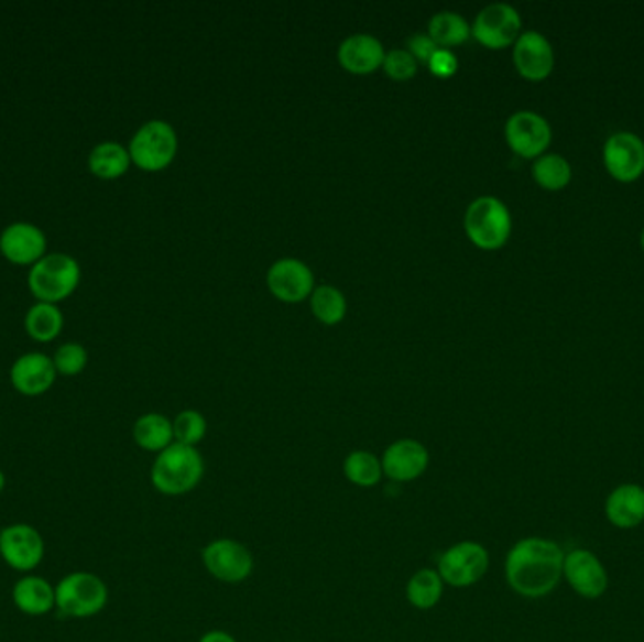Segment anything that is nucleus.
I'll use <instances>...</instances> for the list:
<instances>
[{"mask_svg": "<svg viewBox=\"0 0 644 642\" xmlns=\"http://www.w3.org/2000/svg\"><path fill=\"white\" fill-rule=\"evenodd\" d=\"M463 227L473 246L495 251L507 243L513 230V217L507 206L495 196H481L469 204Z\"/></svg>", "mask_w": 644, "mask_h": 642, "instance_id": "3", "label": "nucleus"}, {"mask_svg": "<svg viewBox=\"0 0 644 642\" xmlns=\"http://www.w3.org/2000/svg\"><path fill=\"white\" fill-rule=\"evenodd\" d=\"M383 68L386 76L396 81H407L415 78L418 63L407 50H392L384 55Z\"/></svg>", "mask_w": 644, "mask_h": 642, "instance_id": "32", "label": "nucleus"}, {"mask_svg": "<svg viewBox=\"0 0 644 642\" xmlns=\"http://www.w3.org/2000/svg\"><path fill=\"white\" fill-rule=\"evenodd\" d=\"M268 286L281 302L298 304L315 291V278L302 260L281 259L268 270Z\"/></svg>", "mask_w": 644, "mask_h": 642, "instance_id": "15", "label": "nucleus"}, {"mask_svg": "<svg viewBox=\"0 0 644 642\" xmlns=\"http://www.w3.org/2000/svg\"><path fill=\"white\" fill-rule=\"evenodd\" d=\"M4 488H7V475L2 474V469H0V493Z\"/></svg>", "mask_w": 644, "mask_h": 642, "instance_id": "36", "label": "nucleus"}, {"mask_svg": "<svg viewBox=\"0 0 644 642\" xmlns=\"http://www.w3.org/2000/svg\"><path fill=\"white\" fill-rule=\"evenodd\" d=\"M490 554L487 546L477 541H460L449 546L437 559L436 572L445 586L469 588L481 583L489 573Z\"/></svg>", "mask_w": 644, "mask_h": 642, "instance_id": "6", "label": "nucleus"}, {"mask_svg": "<svg viewBox=\"0 0 644 642\" xmlns=\"http://www.w3.org/2000/svg\"><path fill=\"white\" fill-rule=\"evenodd\" d=\"M383 44L371 34H352L341 42L338 50L339 65L352 74H371L383 66Z\"/></svg>", "mask_w": 644, "mask_h": 642, "instance_id": "20", "label": "nucleus"}, {"mask_svg": "<svg viewBox=\"0 0 644 642\" xmlns=\"http://www.w3.org/2000/svg\"><path fill=\"white\" fill-rule=\"evenodd\" d=\"M505 140L516 155L539 159L553 142V130L545 117L535 111H516L505 123Z\"/></svg>", "mask_w": 644, "mask_h": 642, "instance_id": "10", "label": "nucleus"}, {"mask_svg": "<svg viewBox=\"0 0 644 642\" xmlns=\"http://www.w3.org/2000/svg\"><path fill=\"white\" fill-rule=\"evenodd\" d=\"M641 247H643V251H644V228H643V232H641Z\"/></svg>", "mask_w": 644, "mask_h": 642, "instance_id": "37", "label": "nucleus"}, {"mask_svg": "<svg viewBox=\"0 0 644 642\" xmlns=\"http://www.w3.org/2000/svg\"><path fill=\"white\" fill-rule=\"evenodd\" d=\"M407 52L415 57L417 63H423V65L428 66L429 58L434 57V53L439 50L437 47L436 42L429 39L428 34L418 33L413 34L410 40H407Z\"/></svg>", "mask_w": 644, "mask_h": 642, "instance_id": "34", "label": "nucleus"}, {"mask_svg": "<svg viewBox=\"0 0 644 642\" xmlns=\"http://www.w3.org/2000/svg\"><path fill=\"white\" fill-rule=\"evenodd\" d=\"M381 464L384 477L396 482H413L428 471V448L417 439H397L386 447Z\"/></svg>", "mask_w": 644, "mask_h": 642, "instance_id": "14", "label": "nucleus"}, {"mask_svg": "<svg viewBox=\"0 0 644 642\" xmlns=\"http://www.w3.org/2000/svg\"><path fill=\"white\" fill-rule=\"evenodd\" d=\"M203 562L206 572L225 584L243 583L254 569L253 554L248 546L228 537L215 538L204 546Z\"/></svg>", "mask_w": 644, "mask_h": 642, "instance_id": "8", "label": "nucleus"}, {"mask_svg": "<svg viewBox=\"0 0 644 642\" xmlns=\"http://www.w3.org/2000/svg\"><path fill=\"white\" fill-rule=\"evenodd\" d=\"M428 68L437 78H450L458 70V58L450 50H437L434 57L429 58Z\"/></svg>", "mask_w": 644, "mask_h": 642, "instance_id": "33", "label": "nucleus"}, {"mask_svg": "<svg viewBox=\"0 0 644 642\" xmlns=\"http://www.w3.org/2000/svg\"><path fill=\"white\" fill-rule=\"evenodd\" d=\"M81 280L78 260L66 253L46 254L29 272V289L34 298L55 304L68 298Z\"/></svg>", "mask_w": 644, "mask_h": 642, "instance_id": "4", "label": "nucleus"}, {"mask_svg": "<svg viewBox=\"0 0 644 642\" xmlns=\"http://www.w3.org/2000/svg\"><path fill=\"white\" fill-rule=\"evenodd\" d=\"M132 437L138 447L148 450V453H163L174 443V428L172 421L161 413H148L134 422Z\"/></svg>", "mask_w": 644, "mask_h": 642, "instance_id": "22", "label": "nucleus"}, {"mask_svg": "<svg viewBox=\"0 0 644 642\" xmlns=\"http://www.w3.org/2000/svg\"><path fill=\"white\" fill-rule=\"evenodd\" d=\"M87 350H85L81 344H65L61 345L59 349L55 350L53 355V363H55V370L61 376L74 377L81 373L87 366Z\"/></svg>", "mask_w": 644, "mask_h": 642, "instance_id": "31", "label": "nucleus"}, {"mask_svg": "<svg viewBox=\"0 0 644 642\" xmlns=\"http://www.w3.org/2000/svg\"><path fill=\"white\" fill-rule=\"evenodd\" d=\"M204 471L206 466L198 448L174 442L156 455L151 466V485L156 492L176 498L193 492L200 485Z\"/></svg>", "mask_w": 644, "mask_h": 642, "instance_id": "2", "label": "nucleus"}, {"mask_svg": "<svg viewBox=\"0 0 644 642\" xmlns=\"http://www.w3.org/2000/svg\"><path fill=\"white\" fill-rule=\"evenodd\" d=\"M293 642H299V641H293Z\"/></svg>", "mask_w": 644, "mask_h": 642, "instance_id": "39", "label": "nucleus"}, {"mask_svg": "<svg viewBox=\"0 0 644 642\" xmlns=\"http://www.w3.org/2000/svg\"><path fill=\"white\" fill-rule=\"evenodd\" d=\"M65 326V317L59 305L39 302L25 315V330L34 341L47 344L59 336Z\"/></svg>", "mask_w": 644, "mask_h": 642, "instance_id": "24", "label": "nucleus"}, {"mask_svg": "<svg viewBox=\"0 0 644 642\" xmlns=\"http://www.w3.org/2000/svg\"><path fill=\"white\" fill-rule=\"evenodd\" d=\"M132 163L145 172H159L168 166L177 153V134L172 124L153 119L142 124L129 145Z\"/></svg>", "mask_w": 644, "mask_h": 642, "instance_id": "7", "label": "nucleus"}, {"mask_svg": "<svg viewBox=\"0 0 644 642\" xmlns=\"http://www.w3.org/2000/svg\"><path fill=\"white\" fill-rule=\"evenodd\" d=\"M607 172L620 183L637 182L644 174V142L633 132H614L603 145Z\"/></svg>", "mask_w": 644, "mask_h": 642, "instance_id": "12", "label": "nucleus"}, {"mask_svg": "<svg viewBox=\"0 0 644 642\" xmlns=\"http://www.w3.org/2000/svg\"><path fill=\"white\" fill-rule=\"evenodd\" d=\"M198 642H238V641H236L234 636L230 635V633H227V631L214 630V631H208V633H204V635L200 636V641H198Z\"/></svg>", "mask_w": 644, "mask_h": 642, "instance_id": "35", "label": "nucleus"}, {"mask_svg": "<svg viewBox=\"0 0 644 642\" xmlns=\"http://www.w3.org/2000/svg\"><path fill=\"white\" fill-rule=\"evenodd\" d=\"M0 533H2V530H0Z\"/></svg>", "mask_w": 644, "mask_h": 642, "instance_id": "38", "label": "nucleus"}, {"mask_svg": "<svg viewBox=\"0 0 644 642\" xmlns=\"http://www.w3.org/2000/svg\"><path fill=\"white\" fill-rule=\"evenodd\" d=\"M46 233L33 222H12L0 233V253L18 266H34L46 257Z\"/></svg>", "mask_w": 644, "mask_h": 642, "instance_id": "17", "label": "nucleus"}, {"mask_svg": "<svg viewBox=\"0 0 644 642\" xmlns=\"http://www.w3.org/2000/svg\"><path fill=\"white\" fill-rule=\"evenodd\" d=\"M513 61L522 78L543 81L554 70L553 44L537 31H526L514 42Z\"/></svg>", "mask_w": 644, "mask_h": 642, "instance_id": "16", "label": "nucleus"}, {"mask_svg": "<svg viewBox=\"0 0 644 642\" xmlns=\"http://www.w3.org/2000/svg\"><path fill=\"white\" fill-rule=\"evenodd\" d=\"M445 583L436 569H418L405 586V597L418 610L434 609L443 599Z\"/></svg>", "mask_w": 644, "mask_h": 642, "instance_id": "25", "label": "nucleus"}, {"mask_svg": "<svg viewBox=\"0 0 644 642\" xmlns=\"http://www.w3.org/2000/svg\"><path fill=\"white\" fill-rule=\"evenodd\" d=\"M108 586L95 573H70L55 586V607L65 617H97L108 605Z\"/></svg>", "mask_w": 644, "mask_h": 642, "instance_id": "5", "label": "nucleus"}, {"mask_svg": "<svg viewBox=\"0 0 644 642\" xmlns=\"http://www.w3.org/2000/svg\"><path fill=\"white\" fill-rule=\"evenodd\" d=\"M57 379L53 358L42 352H26L13 362L10 381L23 396H42Z\"/></svg>", "mask_w": 644, "mask_h": 642, "instance_id": "18", "label": "nucleus"}, {"mask_svg": "<svg viewBox=\"0 0 644 642\" xmlns=\"http://www.w3.org/2000/svg\"><path fill=\"white\" fill-rule=\"evenodd\" d=\"M522 31L521 13L511 4L494 2L477 13L471 34L477 42L489 50H503L514 46Z\"/></svg>", "mask_w": 644, "mask_h": 642, "instance_id": "9", "label": "nucleus"}, {"mask_svg": "<svg viewBox=\"0 0 644 642\" xmlns=\"http://www.w3.org/2000/svg\"><path fill=\"white\" fill-rule=\"evenodd\" d=\"M44 554L46 543L33 525L12 524L0 533V556L15 572H33L42 564Z\"/></svg>", "mask_w": 644, "mask_h": 642, "instance_id": "11", "label": "nucleus"}, {"mask_svg": "<svg viewBox=\"0 0 644 642\" xmlns=\"http://www.w3.org/2000/svg\"><path fill=\"white\" fill-rule=\"evenodd\" d=\"M131 153L118 142L95 145L89 155V170L100 179H116L131 168Z\"/></svg>", "mask_w": 644, "mask_h": 642, "instance_id": "23", "label": "nucleus"}, {"mask_svg": "<svg viewBox=\"0 0 644 642\" xmlns=\"http://www.w3.org/2000/svg\"><path fill=\"white\" fill-rule=\"evenodd\" d=\"M532 175L539 187L547 191H561L571 182V164L566 156L558 153H545L539 159H535Z\"/></svg>", "mask_w": 644, "mask_h": 642, "instance_id": "28", "label": "nucleus"}, {"mask_svg": "<svg viewBox=\"0 0 644 642\" xmlns=\"http://www.w3.org/2000/svg\"><path fill=\"white\" fill-rule=\"evenodd\" d=\"M172 428H174V442L196 447L206 437L208 422L203 413H198L195 409H187L174 418Z\"/></svg>", "mask_w": 644, "mask_h": 642, "instance_id": "30", "label": "nucleus"}, {"mask_svg": "<svg viewBox=\"0 0 644 642\" xmlns=\"http://www.w3.org/2000/svg\"><path fill=\"white\" fill-rule=\"evenodd\" d=\"M343 475L354 487H378L384 477L383 464H381V458L370 450H352L343 461Z\"/></svg>", "mask_w": 644, "mask_h": 642, "instance_id": "27", "label": "nucleus"}, {"mask_svg": "<svg viewBox=\"0 0 644 642\" xmlns=\"http://www.w3.org/2000/svg\"><path fill=\"white\" fill-rule=\"evenodd\" d=\"M605 516L619 530H633L644 522V488L625 482L614 488L605 500Z\"/></svg>", "mask_w": 644, "mask_h": 642, "instance_id": "19", "label": "nucleus"}, {"mask_svg": "<svg viewBox=\"0 0 644 642\" xmlns=\"http://www.w3.org/2000/svg\"><path fill=\"white\" fill-rule=\"evenodd\" d=\"M13 605L29 617H44L55 609V588L46 578L23 577L15 583L12 591Z\"/></svg>", "mask_w": 644, "mask_h": 642, "instance_id": "21", "label": "nucleus"}, {"mask_svg": "<svg viewBox=\"0 0 644 642\" xmlns=\"http://www.w3.org/2000/svg\"><path fill=\"white\" fill-rule=\"evenodd\" d=\"M564 578L577 596L585 599H599L609 588L605 565L586 548L567 552L564 558Z\"/></svg>", "mask_w": 644, "mask_h": 642, "instance_id": "13", "label": "nucleus"}, {"mask_svg": "<svg viewBox=\"0 0 644 642\" xmlns=\"http://www.w3.org/2000/svg\"><path fill=\"white\" fill-rule=\"evenodd\" d=\"M566 552L553 538L524 537L505 558V578L511 590L526 599L553 594L564 578Z\"/></svg>", "mask_w": 644, "mask_h": 642, "instance_id": "1", "label": "nucleus"}, {"mask_svg": "<svg viewBox=\"0 0 644 642\" xmlns=\"http://www.w3.org/2000/svg\"><path fill=\"white\" fill-rule=\"evenodd\" d=\"M312 309L323 325H338L346 317L347 300L336 286H317L312 294Z\"/></svg>", "mask_w": 644, "mask_h": 642, "instance_id": "29", "label": "nucleus"}, {"mask_svg": "<svg viewBox=\"0 0 644 642\" xmlns=\"http://www.w3.org/2000/svg\"><path fill=\"white\" fill-rule=\"evenodd\" d=\"M428 36L436 42L437 47L449 50L460 46L471 36V26L460 13L443 10L429 20Z\"/></svg>", "mask_w": 644, "mask_h": 642, "instance_id": "26", "label": "nucleus"}]
</instances>
